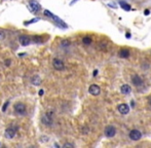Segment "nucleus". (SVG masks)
Returning <instances> with one entry per match:
<instances>
[{"instance_id": "obj_23", "label": "nucleus", "mask_w": 151, "mask_h": 148, "mask_svg": "<svg viewBox=\"0 0 151 148\" xmlns=\"http://www.w3.org/2000/svg\"><path fill=\"white\" fill-rule=\"evenodd\" d=\"M64 147H74V145L70 144V143H66V144H64Z\"/></svg>"}, {"instance_id": "obj_25", "label": "nucleus", "mask_w": 151, "mask_h": 148, "mask_svg": "<svg viewBox=\"0 0 151 148\" xmlns=\"http://www.w3.org/2000/svg\"><path fill=\"white\" fill-rule=\"evenodd\" d=\"M5 65H6V66H9V65H11V60H6V61H5Z\"/></svg>"}, {"instance_id": "obj_6", "label": "nucleus", "mask_w": 151, "mask_h": 148, "mask_svg": "<svg viewBox=\"0 0 151 148\" xmlns=\"http://www.w3.org/2000/svg\"><path fill=\"white\" fill-rule=\"evenodd\" d=\"M29 5H30V9L33 12H38V10H40V8H41L39 2L36 1V0H31V1L29 2Z\"/></svg>"}, {"instance_id": "obj_15", "label": "nucleus", "mask_w": 151, "mask_h": 148, "mask_svg": "<svg viewBox=\"0 0 151 148\" xmlns=\"http://www.w3.org/2000/svg\"><path fill=\"white\" fill-rule=\"evenodd\" d=\"M92 42H93L92 37L84 36L83 38H82V43H83V44H85V45H90V44H92Z\"/></svg>"}, {"instance_id": "obj_11", "label": "nucleus", "mask_w": 151, "mask_h": 148, "mask_svg": "<svg viewBox=\"0 0 151 148\" xmlns=\"http://www.w3.org/2000/svg\"><path fill=\"white\" fill-rule=\"evenodd\" d=\"M15 130L14 129H12V128H8V129H6L5 130V133H4V136H5V138L6 139H12L14 136H15Z\"/></svg>"}, {"instance_id": "obj_9", "label": "nucleus", "mask_w": 151, "mask_h": 148, "mask_svg": "<svg viewBox=\"0 0 151 148\" xmlns=\"http://www.w3.org/2000/svg\"><path fill=\"white\" fill-rule=\"evenodd\" d=\"M19 41H20L21 45L27 46V45H29L31 43V38L29 36H27V35H21L20 38H19Z\"/></svg>"}, {"instance_id": "obj_28", "label": "nucleus", "mask_w": 151, "mask_h": 148, "mask_svg": "<svg viewBox=\"0 0 151 148\" xmlns=\"http://www.w3.org/2000/svg\"><path fill=\"white\" fill-rule=\"evenodd\" d=\"M97 74H98V70H95V72H93V76H97Z\"/></svg>"}, {"instance_id": "obj_12", "label": "nucleus", "mask_w": 151, "mask_h": 148, "mask_svg": "<svg viewBox=\"0 0 151 148\" xmlns=\"http://www.w3.org/2000/svg\"><path fill=\"white\" fill-rule=\"evenodd\" d=\"M120 92L123 95H128L132 92V87L128 86V84H122V86H120Z\"/></svg>"}, {"instance_id": "obj_4", "label": "nucleus", "mask_w": 151, "mask_h": 148, "mask_svg": "<svg viewBox=\"0 0 151 148\" xmlns=\"http://www.w3.org/2000/svg\"><path fill=\"white\" fill-rule=\"evenodd\" d=\"M53 66H54V68H55L56 70H58V71H62V70L65 69V64H64V62L62 61V60H60V59H54Z\"/></svg>"}, {"instance_id": "obj_19", "label": "nucleus", "mask_w": 151, "mask_h": 148, "mask_svg": "<svg viewBox=\"0 0 151 148\" xmlns=\"http://www.w3.org/2000/svg\"><path fill=\"white\" fill-rule=\"evenodd\" d=\"M44 14L47 15V17H49V18H51V19H53V17H54V14L50 12H48V10H44Z\"/></svg>"}, {"instance_id": "obj_3", "label": "nucleus", "mask_w": 151, "mask_h": 148, "mask_svg": "<svg viewBox=\"0 0 151 148\" xmlns=\"http://www.w3.org/2000/svg\"><path fill=\"white\" fill-rule=\"evenodd\" d=\"M104 132L106 137H108V138H112V137H114L116 135V129L113 125H107L105 128Z\"/></svg>"}, {"instance_id": "obj_29", "label": "nucleus", "mask_w": 151, "mask_h": 148, "mask_svg": "<svg viewBox=\"0 0 151 148\" xmlns=\"http://www.w3.org/2000/svg\"><path fill=\"white\" fill-rule=\"evenodd\" d=\"M148 102H149V104L151 105V97H149V98H148Z\"/></svg>"}, {"instance_id": "obj_5", "label": "nucleus", "mask_w": 151, "mask_h": 148, "mask_svg": "<svg viewBox=\"0 0 151 148\" xmlns=\"http://www.w3.org/2000/svg\"><path fill=\"white\" fill-rule=\"evenodd\" d=\"M128 137H129V139L133 140V141H138V140L141 139L142 134H141V132H140L139 130H132V131L129 132V134H128Z\"/></svg>"}, {"instance_id": "obj_20", "label": "nucleus", "mask_w": 151, "mask_h": 148, "mask_svg": "<svg viewBox=\"0 0 151 148\" xmlns=\"http://www.w3.org/2000/svg\"><path fill=\"white\" fill-rule=\"evenodd\" d=\"M70 44L69 40H63L62 41V45H64V46H68Z\"/></svg>"}, {"instance_id": "obj_14", "label": "nucleus", "mask_w": 151, "mask_h": 148, "mask_svg": "<svg viewBox=\"0 0 151 148\" xmlns=\"http://www.w3.org/2000/svg\"><path fill=\"white\" fill-rule=\"evenodd\" d=\"M31 83L33 86H39L41 83V78L38 76V75H34L32 78H31Z\"/></svg>"}, {"instance_id": "obj_10", "label": "nucleus", "mask_w": 151, "mask_h": 148, "mask_svg": "<svg viewBox=\"0 0 151 148\" xmlns=\"http://www.w3.org/2000/svg\"><path fill=\"white\" fill-rule=\"evenodd\" d=\"M131 79H132V82H133V84L135 86H140L143 84V79L140 77L139 75H137V74L133 75Z\"/></svg>"}, {"instance_id": "obj_24", "label": "nucleus", "mask_w": 151, "mask_h": 148, "mask_svg": "<svg viewBox=\"0 0 151 148\" xmlns=\"http://www.w3.org/2000/svg\"><path fill=\"white\" fill-rule=\"evenodd\" d=\"M34 39L36 40L35 42H37V43H38V42H40V40H41V38H40V37H38V36H34Z\"/></svg>"}, {"instance_id": "obj_26", "label": "nucleus", "mask_w": 151, "mask_h": 148, "mask_svg": "<svg viewBox=\"0 0 151 148\" xmlns=\"http://www.w3.org/2000/svg\"><path fill=\"white\" fill-rule=\"evenodd\" d=\"M43 95V89H40V92H39V96H42Z\"/></svg>"}, {"instance_id": "obj_13", "label": "nucleus", "mask_w": 151, "mask_h": 148, "mask_svg": "<svg viewBox=\"0 0 151 148\" xmlns=\"http://www.w3.org/2000/svg\"><path fill=\"white\" fill-rule=\"evenodd\" d=\"M129 50L128 49H121L119 50V57L121 58V59H128V57H129Z\"/></svg>"}, {"instance_id": "obj_16", "label": "nucleus", "mask_w": 151, "mask_h": 148, "mask_svg": "<svg viewBox=\"0 0 151 148\" xmlns=\"http://www.w3.org/2000/svg\"><path fill=\"white\" fill-rule=\"evenodd\" d=\"M99 46H100V49H102V50H106L107 47H108V42L106 40H102V41H100Z\"/></svg>"}, {"instance_id": "obj_8", "label": "nucleus", "mask_w": 151, "mask_h": 148, "mask_svg": "<svg viewBox=\"0 0 151 148\" xmlns=\"http://www.w3.org/2000/svg\"><path fill=\"white\" fill-rule=\"evenodd\" d=\"M117 109H118V112H119L120 114H123V115H124V114H128V112H129V106H128V104L123 103V104L118 105Z\"/></svg>"}, {"instance_id": "obj_27", "label": "nucleus", "mask_w": 151, "mask_h": 148, "mask_svg": "<svg viewBox=\"0 0 151 148\" xmlns=\"http://www.w3.org/2000/svg\"><path fill=\"white\" fill-rule=\"evenodd\" d=\"M149 13H150V12H149L148 9H146V10H145V14H146V15H147V14H149Z\"/></svg>"}, {"instance_id": "obj_18", "label": "nucleus", "mask_w": 151, "mask_h": 148, "mask_svg": "<svg viewBox=\"0 0 151 148\" xmlns=\"http://www.w3.org/2000/svg\"><path fill=\"white\" fill-rule=\"evenodd\" d=\"M37 21H39V19H34V20H31V21H27V22H25V25L32 24V23H35V22H37Z\"/></svg>"}, {"instance_id": "obj_17", "label": "nucleus", "mask_w": 151, "mask_h": 148, "mask_svg": "<svg viewBox=\"0 0 151 148\" xmlns=\"http://www.w3.org/2000/svg\"><path fill=\"white\" fill-rule=\"evenodd\" d=\"M120 6L123 8V9H126V10H129L131 9V6L128 5V3H126V2H123V1H120Z\"/></svg>"}, {"instance_id": "obj_21", "label": "nucleus", "mask_w": 151, "mask_h": 148, "mask_svg": "<svg viewBox=\"0 0 151 148\" xmlns=\"http://www.w3.org/2000/svg\"><path fill=\"white\" fill-rule=\"evenodd\" d=\"M4 37H5V33H4L2 30H0V40L4 39Z\"/></svg>"}, {"instance_id": "obj_22", "label": "nucleus", "mask_w": 151, "mask_h": 148, "mask_svg": "<svg viewBox=\"0 0 151 148\" xmlns=\"http://www.w3.org/2000/svg\"><path fill=\"white\" fill-rule=\"evenodd\" d=\"M8 104H9V102L7 101V102L3 105V107H2V111H5V109H6V108H7V106H8Z\"/></svg>"}, {"instance_id": "obj_2", "label": "nucleus", "mask_w": 151, "mask_h": 148, "mask_svg": "<svg viewBox=\"0 0 151 148\" xmlns=\"http://www.w3.org/2000/svg\"><path fill=\"white\" fill-rule=\"evenodd\" d=\"M14 112H15L18 115H20V116L26 115V114H27V108H26L25 104L21 103V102L17 103V104L14 105Z\"/></svg>"}, {"instance_id": "obj_7", "label": "nucleus", "mask_w": 151, "mask_h": 148, "mask_svg": "<svg viewBox=\"0 0 151 148\" xmlns=\"http://www.w3.org/2000/svg\"><path fill=\"white\" fill-rule=\"evenodd\" d=\"M88 92L93 96H99L100 93H101V88H100V86H97V84H92L90 86V88H88Z\"/></svg>"}, {"instance_id": "obj_1", "label": "nucleus", "mask_w": 151, "mask_h": 148, "mask_svg": "<svg viewBox=\"0 0 151 148\" xmlns=\"http://www.w3.org/2000/svg\"><path fill=\"white\" fill-rule=\"evenodd\" d=\"M41 121H42V123L44 125H47V126L53 125V123H54V112L53 111H48L44 115H42Z\"/></svg>"}]
</instances>
